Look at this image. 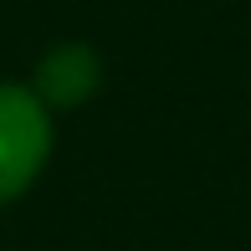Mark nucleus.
Wrapping results in <instances>:
<instances>
[{
    "instance_id": "f03ea898",
    "label": "nucleus",
    "mask_w": 251,
    "mask_h": 251,
    "mask_svg": "<svg viewBox=\"0 0 251 251\" xmlns=\"http://www.w3.org/2000/svg\"><path fill=\"white\" fill-rule=\"evenodd\" d=\"M31 93L51 113H72L102 93V56L87 41H56L31 72Z\"/></svg>"
},
{
    "instance_id": "f257e3e1",
    "label": "nucleus",
    "mask_w": 251,
    "mask_h": 251,
    "mask_svg": "<svg viewBox=\"0 0 251 251\" xmlns=\"http://www.w3.org/2000/svg\"><path fill=\"white\" fill-rule=\"evenodd\" d=\"M51 159V108L31 82H0V205L26 195Z\"/></svg>"
}]
</instances>
